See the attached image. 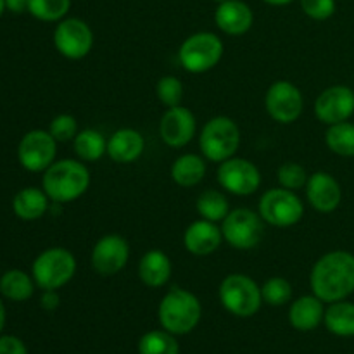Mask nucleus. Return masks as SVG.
Masks as SVG:
<instances>
[{
	"label": "nucleus",
	"mask_w": 354,
	"mask_h": 354,
	"mask_svg": "<svg viewBox=\"0 0 354 354\" xmlns=\"http://www.w3.org/2000/svg\"><path fill=\"white\" fill-rule=\"evenodd\" d=\"M310 287L324 303L348 299L354 292V254L330 251L317 259L310 273Z\"/></svg>",
	"instance_id": "obj_1"
},
{
	"label": "nucleus",
	"mask_w": 354,
	"mask_h": 354,
	"mask_svg": "<svg viewBox=\"0 0 354 354\" xmlns=\"http://www.w3.org/2000/svg\"><path fill=\"white\" fill-rule=\"evenodd\" d=\"M90 187V171L80 159L54 161L44 171L41 189L55 204L80 199Z\"/></svg>",
	"instance_id": "obj_2"
},
{
	"label": "nucleus",
	"mask_w": 354,
	"mask_h": 354,
	"mask_svg": "<svg viewBox=\"0 0 354 354\" xmlns=\"http://www.w3.org/2000/svg\"><path fill=\"white\" fill-rule=\"evenodd\" d=\"M203 306L196 294L182 287H171L158 308L159 324L173 335H185L199 325Z\"/></svg>",
	"instance_id": "obj_3"
},
{
	"label": "nucleus",
	"mask_w": 354,
	"mask_h": 354,
	"mask_svg": "<svg viewBox=\"0 0 354 354\" xmlns=\"http://www.w3.org/2000/svg\"><path fill=\"white\" fill-rule=\"evenodd\" d=\"M241 145L239 124L228 116H214L204 124L199 137V147L204 158L213 162H223L234 158Z\"/></svg>",
	"instance_id": "obj_4"
},
{
	"label": "nucleus",
	"mask_w": 354,
	"mask_h": 354,
	"mask_svg": "<svg viewBox=\"0 0 354 354\" xmlns=\"http://www.w3.org/2000/svg\"><path fill=\"white\" fill-rule=\"evenodd\" d=\"M218 296L225 310L239 318L254 317L263 303L261 287L244 273H232L225 277Z\"/></svg>",
	"instance_id": "obj_5"
},
{
	"label": "nucleus",
	"mask_w": 354,
	"mask_h": 354,
	"mask_svg": "<svg viewBox=\"0 0 354 354\" xmlns=\"http://www.w3.org/2000/svg\"><path fill=\"white\" fill-rule=\"evenodd\" d=\"M31 273L41 290H59L75 277L76 258L68 249L50 248L37 256Z\"/></svg>",
	"instance_id": "obj_6"
},
{
	"label": "nucleus",
	"mask_w": 354,
	"mask_h": 354,
	"mask_svg": "<svg viewBox=\"0 0 354 354\" xmlns=\"http://www.w3.org/2000/svg\"><path fill=\"white\" fill-rule=\"evenodd\" d=\"M223 41L211 31H199L183 40L178 50V61L185 71L201 75L214 66L223 57Z\"/></svg>",
	"instance_id": "obj_7"
},
{
	"label": "nucleus",
	"mask_w": 354,
	"mask_h": 354,
	"mask_svg": "<svg viewBox=\"0 0 354 354\" xmlns=\"http://www.w3.org/2000/svg\"><path fill=\"white\" fill-rule=\"evenodd\" d=\"M258 213L265 223L287 228L303 220L304 204L294 190L277 187L263 194L258 204Z\"/></svg>",
	"instance_id": "obj_8"
},
{
	"label": "nucleus",
	"mask_w": 354,
	"mask_h": 354,
	"mask_svg": "<svg viewBox=\"0 0 354 354\" xmlns=\"http://www.w3.org/2000/svg\"><path fill=\"white\" fill-rule=\"evenodd\" d=\"M265 221L256 211L248 207H237L230 211L221 221V234L223 239L239 251L254 249L261 242L265 232Z\"/></svg>",
	"instance_id": "obj_9"
},
{
	"label": "nucleus",
	"mask_w": 354,
	"mask_h": 354,
	"mask_svg": "<svg viewBox=\"0 0 354 354\" xmlns=\"http://www.w3.org/2000/svg\"><path fill=\"white\" fill-rule=\"evenodd\" d=\"M216 180L221 189L234 196H252L261 187V171L249 159L234 156V158L220 162Z\"/></svg>",
	"instance_id": "obj_10"
},
{
	"label": "nucleus",
	"mask_w": 354,
	"mask_h": 354,
	"mask_svg": "<svg viewBox=\"0 0 354 354\" xmlns=\"http://www.w3.org/2000/svg\"><path fill=\"white\" fill-rule=\"evenodd\" d=\"M54 45L59 54L71 61L86 57L93 47V31L78 17H64L54 30Z\"/></svg>",
	"instance_id": "obj_11"
},
{
	"label": "nucleus",
	"mask_w": 354,
	"mask_h": 354,
	"mask_svg": "<svg viewBox=\"0 0 354 354\" xmlns=\"http://www.w3.org/2000/svg\"><path fill=\"white\" fill-rule=\"evenodd\" d=\"M265 107L270 118L280 124H290L303 114L304 99L301 90L287 80L272 83L265 95Z\"/></svg>",
	"instance_id": "obj_12"
},
{
	"label": "nucleus",
	"mask_w": 354,
	"mask_h": 354,
	"mask_svg": "<svg viewBox=\"0 0 354 354\" xmlns=\"http://www.w3.org/2000/svg\"><path fill=\"white\" fill-rule=\"evenodd\" d=\"M57 154V140L48 130H31L21 138L17 147V158L21 166L31 173L45 171Z\"/></svg>",
	"instance_id": "obj_13"
},
{
	"label": "nucleus",
	"mask_w": 354,
	"mask_h": 354,
	"mask_svg": "<svg viewBox=\"0 0 354 354\" xmlns=\"http://www.w3.org/2000/svg\"><path fill=\"white\" fill-rule=\"evenodd\" d=\"M130 259V245L124 237L118 234L104 235L95 242L90 254L92 268L100 277L118 275Z\"/></svg>",
	"instance_id": "obj_14"
},
{
	"label": "nucleus",
	"mask_w": 354,
	"mask_h": 354,
	"mask_svg": "<svg viewBox=\"0 0 354 354\" xmlns=\"http://www.w3.org/2000/svg\"><path fill=\"white\" fill-rule=\"evenodd\" d=\"M354 114V92L346 85L325 88L315 100V116L324 124L342 123Z\"/></svg>",
	"instance_id": "obj_15"
},
{
	"label": "nucleus",
	"mask_w": 354,
	"mask_h": 354,
	"mask_svg": "<svg viewBox=\"0 0 354 354\" xmlns=\"http://www.w3.org/2000/svg\"><path fill=\"white\" fill-rule=\"evenodd\" d=\"M196 128L197 121L192 111L183 106L168 107L159 121V137L168 147L180 149L192 142Z\"/></svg>",
	"instance_id": "obj_16"
},
{
	"label": "nucleus",
	"mask_w": 354,
	"mask_h": 354,
	"mask_svg": "<svg viewBox=\"0 0 354 354\" xmlns=\"http://www.w3.org/2000/svg\"><path fill=\"white\" fill-rule=\"evenodd\" d=\"M306 199L318 213H332L341 206L342 189L341 183L327 171H317L308 176Z\"/></svg>",
	"instance_id": "obj_17"
},
{
	"label": "nucleus",
	"mask_w": 354,
	"mask_h": 354,
	"mask_svg": "<svg viewBox=\"0 0 354 354\" xmlns=\"http://www.w3.org/2000/svg\"><path fill=\"white\" fill-rule=\"evenodd\" d=\"M214 23L223 33L230 37H241L251 30L254 23V14L251 7L242 0H225L218 3L214 10Z\"/></svg>",
	"instance_id": "obj_18"
},
{
	"label": "nucleus",
	"mask_w": 354,
	"mask_h": 354,
	"mask_svg": "<svg viewBox=\"0 0 354 354\" xmlns=\"http://www.w3.org/2000/svg\"><path fill=\"white\" fill-rule=\"evenodd\" d=\"M223 241L221 228L204 218L192 221L183 234V245L194 256L213 254Z\"/></svg>",
	"instance_id": "obj_19"
},
{
	"label": "nucleus",
	"mask_w": 354,
	"mask_h": 354,
	"mask_svg": "<svg viewBox=\"0 0 354 354\" xmlns=\"http://www.w3.org/2000/svg\"><path fill=\"white\" fill-rule=\"evenodd\" d=\"M144 137L133 128H120L107 140V156L120 165L135 162L144 154Z\"/></svg>",
	"instance_id": "obj_20"
},
{
	"label": "nucleus",
	"mask_w": 354,
	"mask_h": 354,
	"mask_svg": "<svg viewBox=\"0 0 354 354\" xmlns=\"http://www.w3.org/2000/svg\"><path fill=\"white\" fill-rule=\"evenodd\" d=\"M171 259L166 252L159 251V249L147 251L138 263V277H140L142 283L151 287V289H159V287L166 286L169 277H171Z\"/></svg>",
	"instance_id": "obj_21"
},
{
	"label": "nucleus",
	"mask_w": 354,
	"mask_h": 354,
	"mask_svg": "<svg viewBox=\"0 0 354 354\" xmlns=\"http://www.w3.org/2000/svg\"><path fill=\"white\" fill-rule=\"evenodd\" d=\"M324 301L311 294V296H301L290 304L289 322L296 330L310 332L324 322Z\"/></svg>",
	"instance_id": "obj_22"
},
{
	"label": "nucleus",
	"mask_w": 354,
	"mask_h": 354,
	"mask_svg": "<svg viewBox=\"0 0 354 354\" xmlns=\"http://www.w3.org/2000/svg\"><path fill=\"white\" fill-rule=\"evenodd\" d=\"M48 196L45 194L44 189H37V187H26V189L19 190L14 196L12 209L19 220L23 221H35L40 220L45 213L48 211Z\"/></svg>",
	"instance_id": "obj_23"
},
{
	"label": "nucleus",
	"mask_w": 354,
	"mask_h": 354,
	"mask_svg": "<svg viewBox=\"0 0 354 354\" xmlns=\"http://www.w3.org/2000/svg\"><path fill=\"white\" fill-rule=\"evenodd\" d=\"M206 176V161L203 156L182 154L171 165V180L178 187L189 189L203 182Z\"/></svg>",
	"instance_id": "obj_24"
},
{
	"label": "nucleus",
	"mask_w": 354,
	"mask_h": 354,
	"mask_svg": "<svg viewBox=\"0 0 354 354\" xmlns=\"http://www.w3.org/2000/svg\"><path fill=\"white\" fill-rule=\"evenodd\" d=\"M324 324L337 337H354V303L335 301L325 310Z\"/></svg>",
	"instance_id": "obj_25"
},
{
	"label": "nucleus",
	"mask_w": 354,
	"mask_h": 354,
	"mask_svg": "<svg viewBox=\"0 0 354 354\" xmlns=\"http://www.w3.org/2000/svg\"><path fill=\"white\" fill-rule=\"evenodd\" d=\"M35 286H37L35 280L23 270H7L0 277V294L14 303H23L30 299L35 292Z\"/></svg>",
	"instance_id": "obj_26"
},
{
	"label": "nucleus",
	"mask_w": 354,
	"mask_h": 354,
	"mask_svg": "<svg viewBox=\"0 0 354 354\" xmlns=\"http://www.w3.org/2000/svg\"><path fill=\"white\" fill-rule=\"evenodd\" d=\"M73 145H75V154L78 156L80 161L95 162L104 154H107V138L93 128H85V130L78 131Z\"/></svg>",
	"instance_id": "obj_27"
},
{
	"label": "nucleus",
	"mask_w": 354,
	"mask_h": 354,
	"mask_svg": "<svg viewBox=\"0 0 354 354\" xmlns=\"http://www.w3.org/2000/svg\"><path fill=\"white\" fill-rule=\"evenodd\" d=\"M196 207L201 218H204L207 221H213V223H220L230 213V204H228V199L225 197V194L213 189L204 190L197 197Z\"/></svg>",
	"instance_id": "obj_28"
},
{
	"label": "nucleus",
	"mask_w": 354,
	"mask_h": 354,
	"mask_svg": "<svg viewBox=\"0 0 354 354\" xmlns=\"http://www.w3.org/2000/svg\"><path fill=\"white\" fill-rule=\"evenodd\" d=\"M325 144L334 154L342 158H354V123L330 124L325 131Z\"/></svg>",
	"instance_id": "obj_29"
},
{
	"label": "nucleus",
	"mask_w": 354,
	"mask_h": 354,
	"mask_svg": "<svg viewBox=\"0 0 354 354\" xmlns=\"http://www.w3.org/2000/svg\"><path fill=\"white\" fill-rule=\"evenodd\" d=\"M140 354H180L178 341L168 330H151L138 341Z\"/></svg>",
	"instance_id": "obj_30"
},
{
	"label": "nucleus",
	"mask_w": 354,
	"mask_h": 354,
	"mask_svg": "<svg viewBox=\"0 0 354 354\" xmlns=\"http://www.w3.org/2000/svg\"><path fill=\"white\" fill-rule=\"evenodd\" d=\"M71 9V0H30L28 12L45 23L62 21Z\"/></svg>",
	"instance_id": "obj_31"
},
{
	"label": "nucleus",
	"mask_w": 354,
	"mask_h": 354,
	"mask_svg": "<svg viewBox=\"0 0 354 354\" xmlns=\"http://www.w3.org/2000/svg\"><path fill=\"white\" fill-rule=\"evenodd\" d=\"M263 303L270 306H283L292 297V286L287 279L282 277H272L266 280L261 287Z\"/></svg>",
	"instance_id": "obj_32"
},
{
	"label": "nucleus",
	"mask_w": 354,
	"mask_h": 354,
	"mask_svg": "<svg viewBox=\"0 0 354 354\" xmlns=\"http://www.w3.org/2000/svg\"><path fill=\"white\" fill-rule=\"evenodd\" d=\"M156 95H158L159 102L165 104L166 107H176L182 106L183 99V85L176 76H162L159 78L158 85H156Z\"/></svg>",
	"instance_id": "obj_33"
},
{
	"label": "nucleus",
	"mask_w": 354,
	"mask_h": 354,
	"mask_svg": "<svg viewBox=\"0 0 354 354\" xmlns=\"http://www.w3.org/2000/svg\"><path fill=\"white\" fill-rule=\"evenodd\" d=\"M277 176H279L280 187L294 190V192L303 189V187H306V182H308L306 169H304L301 165H297V162H292V161L283 162V165L279 168Z\"/></svg>",
	"instance_id": "obj_34"
},
{
	"label": "nucleus",
	"mask_w": 354,
	"mask_h": 354,
	"mask_svg": "<svg viewBox=\"0 0 354 354\" xmlns=\"http://www.w3.org/2000/svg\"><path fill=\"white\" fill-rule=\"evenodd\" d=\"M78 121L71 114H59L48 124V133L57 142H71L78 135Z\"/></svg>",
	"instance_id": "obj_35"
},
{
	"label": "nucleus",
	"mask_w": 354,
	"mask_h": 354,
	"mask_svg": "<svg viewBox=\"0 0 354 354\" xmlns=\"http://www.w3.org/2000/svg\"><path fill=\"white\" fill-rule=\"evenodd\" d=\"M301 9L308 17L315 21H325L334 16L335 0H299Z\"/></svg>",
	"instance_id": "obj_36"
},
{
	"label": "nucleus",
	"mask_w": 354,
	"mask_h": 354,
	"mask_svg": "<svg viewBox=\"0 0 354 354\" xmlns=\"http://www.w3.org/2000/svg\"><path fill=\"white\" fill-rule=\"evenodd\" d=\"M0 354H28V349L16 335H0Z\"/></svg>",
	"instance_id": "obj_37"
},
{
	"label": "nucleus",
	"mask_w": 354,
	"mask_h": 354,
	"mask_svg": "<svg viewBox=\"0 0 354 354\" xmlns=\"http://www.w3.org/2000/svg\"><path fill=\"white\" fill-rule=\"evenodd\" d=\"M61 304V297H59L57 290H44L40 297V306L45 311H55Z\"/></svg>",
	"instance_id": "obj_38"
},
{
	"label": "nucleus",
	"mask_w": 354,
	"mask_h": 354,
	"mask_svg": "<svg viewBox=\"0 0 354 354\" xmlns=\"http://www.w3.org/2000/svg\"><path fill=\"white\" fill-rule=\"evenodd\" d=\"M28 6H30V0H6V7L14 14H21L28 10Z\"/></svg>",
	"instance_id": "obj_39"
},
{
	"label": "nucleus",
	"mask_w": 354,
	"mask_h": 354,
	"mask_svg": "<svg viewBox=\"0 0 354 354\" xmlns=\"http://www.w3.org/2000/svg\"><path fill=\"white\" fill-rule=\"evenodd\" d=\"M3 325H6V308H3L2 299H0V334L3 330Z\"/></svg>",
	"instance_id": "obj_40"
},
{
	"label": "nucleus",
	"mask_w": 354,
	"mask_h": 354,
	"mask_svg": "<svg viewBox=\"0 0 354 354\" xmlns=\"http://www.w3.org/2000/svg\"><path fill=\"white\" fill-rule=\"evenodd\" d=\"M263 2L270 3V6H287V3L294 2V0H263Z\"/></svg>",
	"instance_id": "obj_41"
},
{
	"label": "nucleus",
	"mask_w": 354,
	"mask_h": 354,
	"mask_svg": "<svg viewBox=\"0 0 354 354\" xmlns=\"http://www.w3.org/2000/svg\"><path fill=\"white\" fill-rule=\"evenodd\" d=\"M3 9H6V0H0V16H2Z\"/></svg>",
	"instance_id": "obj_42"
},
{
	"label": "nucleus",
	"mask_w": 354,
	"mask_h": 354,
	"mask_svg": "<svg viewBox=\"0 0 354 354\" xmlns=\"http://www.w3.org/2000/svg\"><path fill=\"white\" fill-rule=\"evenodd\" d=\"M214 2H218V3H221V2H225V0H214Z\"/></svg>",
	"instance_id": "obj_43"
}]
</instances>
